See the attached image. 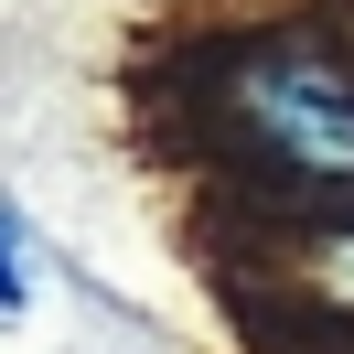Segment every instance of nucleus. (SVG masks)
Returning <instances> with one entry per match:
<instances>
[{
	"mask_svg": "<svg viewBox=\"0 0 354 354\" xmlns=\"http://www.w3.org/2000/svg\"><path fill=\"white\" fill-rule=\"evenodd\" d=\"M225 108L290 194H354V65L333 44H311V32L258 44L225 75Z\"/></svg>",
	"mask_w": 354,
	"mask_h": 354,
	"instance_id": "obj_1",
	"label": "nucleus"
},
{
	"mask_svg": "<svg viewBox=\"0 0 354 354\" xmlns=\"http://www.w3.org/2000/svg\"><path fill=\"white\" fill-rule=\"evenodd\" d=\"M22 301H32V247H22V215L0 204V322H11Z\"/></svg>",
	"mask_w": 354,
	"mask_h": 354,
	"instance_id": "obj_2",
	"label": "nucleus"
},
{
	"mask_svg": "<svg viewBox=\"0 0 354 354\" xmlns=\"http://www.w3.org/2000/svg\"><path fill=\"white\" fill-rule=\"evenodd\" d=\"M322 290H333V301H354V236L322 247Z\"/></svg>",
	"mask_w": 354,
	"mask_h": 354,
	"instance_id": "obj_3",
	"label": "nucleus"
}]
</instances>
